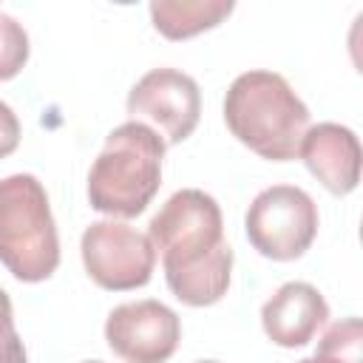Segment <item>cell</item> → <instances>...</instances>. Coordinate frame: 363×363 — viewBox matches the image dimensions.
Segmentation results:
<instances>
[{"label": "cell", "mask_w": 363, "mask_h": 363, "mask_svg": "<svg viewBox=\"0 0 363 363\" xmlns=\"http://www.w3.org/2000/svg\"><path fill=\"white\" fill-rule=\"evenodd\" d=\"M170 292L187 306L218 303L230 289L233 250L218 201L196 187L176 190L147 224Z\"/></svg>", "instance_id": "1"}, {"label": "cell", "mask_w": 363, "mask_h": 363, "mask_svg": "<svg viewBox=\"0 0 363 363\" xmlns=\"http://www.w3.org/2000/svg\"><path fill=\"white\" fill-rule=\"evenodd\" d=\"M224 122L230 133L261 159L289 162L298 156L309 128V108L281 74L247 71L227 88Z\"/></svg>", "instance_id": "2"}, {"label": "cell", "mask_w": 363, "mask_h": 363, "mask_svg": "<svg viewBox=\"0 0 363 363\" xmlns=\"http://www.w3.org/2000/svg\"><path fill=\"white\" fill-rule=\"evenodd\" d=\"M164 139L145 122H125L105 136L88 173V201L111 218H136L162 184Z\"/></svg>", "instance_id": "3"}, {"label": "cell", "mask_w": 363, "mask_h": 363, "mask_svg": "<svg viewBox=\"0 0 363 363\" xmlns=\"http://www.w3.org/2000/svg\"><path fill=\"white\" fill-rule=\"evenodd\" d=\"M0 264L23 284H40L60 267L48 193L31 173L0 179Z\"/></svg>", "instance_id": "4"}, {"label": "cell", "mask_w": 363, "mask_h": 363, "mask_svg": "<svg viewBox=\"0 0 363 363\" xmlns=\"http://www.w3.org/2000/svg\"><path fill=\"white\" fill-rule=\"evenodd\" d=\"M244 230L264 258L295 261L318 235V207L306 190L295 184H272L252 199L244 216Z\"/></svg>", "instance_id": "5"}, {"label": "cell", "mask_w": 363, "mask_h": 363, "mask_svg": "<svg viewBox=\"0 0 363 363\" xmlns=\"http://www.w3.org/2000/svg\"><path fill=\"white\" fill-rule=\"evenodd\" d=\"M88 278L111 292L139 289L150 281L156 250L150 238L122 221H94L79 241Z\"/></svg>", "instance_id": "6"}, {"label": "cell", "mask_w": 363, "mask_h": 363, "mask_svg": "<svg viewBox=\"0 0 363 363\" xmlns=\"http://www.w3.org/2000/svg\"><path fill=\"white\" fill-rule=\"evenodd\" d=\"M130 122H153L167 139L164 145L184 142L201 116V91L199 82L176 68L147 71L128 94Z\"/></svg>", "instance_id": "7"}, {"label": "cell", "mask_w": 363, "mask_h": 363, "mask_svg": "<svg viewBox=\"0 0 363 363\" xmlns=\"http://www.w3.org/2000/svg\"><path fill=\"white\" fill-rule=\"evenodd\" d=\"M105 340L125 363H167L182 340V320L153 298L119 303L105 320Z\"/></svg>", "instance_id": "8"}, {"label": "cell", "mask_w": 363, "mask_h": 363, "mask_svg": "<svg viewBox=\"0 0 363 363\" xmlns=\"http://www.w3.org/2000/svg\"><path fill=\"white\" fill-rule=\"evenodd\" d=\"M298 156L309 173L335 196H349L360 182V142L346 125L318 122L306 128Z\"/></svg>", "instance_id": "9"}, {"label": "cell", "mask_w": 363, "mask_h": 363, "mask_svg": "<svg viewBox=\"0 0 363 363\" xmlns=\"http://www.w3.org/2000/svg\"><path fill=\"white\" fill-rule=\"evenodd\" d=\"M329 320L326 298L306 281H289L261 306V326L267 337L281 349L306 346L318 329Z\"/></svg>", "instance_id": "10"}, {"label": "cell", "mask_w": 363, "mask_h": 363, "mask_svg": "<svg viewBox=\"0 0 363 363\" xmlns=\"http://www.w3.org/2000/svg\"><path fill=\"white\" fill-rule=\"evenodd\" d=\"M233 0H153V28L167 40H190L221 26L233 14Z\"/></svg>", "instance_id": "11"}, {"label": "cell", "mask_w": 363, "mask_h": 363, "mask_svg": "<svg viewBox=\"0 0 363 363\" xmlns=\"http://www.w3.org/2000/svg\"><path fill=\"white\" fill-rule=\"evenodd\" d=\"M360 340H363L360 318H343V320L332 323L323 332L315 354L329 357L335 363H363V357H360Z\"/></svg>", "instance_id": "12"}, {"label": "cell", "mask_w": 363, "mask_h": 363, "mask_svg": "<svg viewBox=\"0 0 363 363\" xmlns=\"http://www.w3.org/2000/svg\"><path fill=\"white\" fill-rule=\"evenodd\" d=\"M28 34L23 23H17L11 14L0 11V82L14 79L26 62H28Z\"/></svg>", "instance_id": "13"}, {"label": "cell", "mask_w": 363, "mask_h": 363, "mask_svg": "<svg viewBox=\"0 0 363 363\" xmlns=\"http://www.w3.org/2000/svg\"><path fill=\"white\" fill-rule=\"evenodd\" d=\"M20 145V119L17 113L0 99V159L11 156Z\"/></svg>", "instance_id": "14"}, {"label": "cell", "mask_w": 363, "mask_h": 363, "mask_svg": "<svg viewBox=\"0 0 363 363\" xmlns=\"http://www.w3.org/2000/svg\"><path fill=\"white\" fill-rule=\"evenodd\" d=\"M0 363H26V346L17 329L0 335Z\"/></svg>", "instance_id": "15"}, {"label": "cell", "mask_w": 363, "mask_h": 363, "mask_svg": "<svg viewBox=\"0 0 363 363\" xmlns=\"http://www.w3.org/2000/svg\"><path fill=\"white\" fill-rule=\"evenodd\" d=\"M14 329V309H11V298L6 295V289L0 286V335Z\"/></svg>", "instance_id": "16"}, {"label": "cell", "mask_w": 363, "mask_h": 363, "mask_svg": "<svg viewBox=\"0 0 363 363\" xmlns=\"http://www.w3.org/2000/svg\"><path fill=\"white\" fill-rule=\"evenodd\" d=\"M298 363H335V360L320 357V354H312V357H303V360H298Z\"/></svg>", "instance_id": "17"}, {"label": "cell", "mask_w": 363, "mask_h": 363, "mask_svg": "<svg viewBox=\"0 0 363 363\" xmlns=\"http://www.w3.org/2000/svg\"><path fill=\"white\" fill-rule=\"evenodd\" d=\"M196 363H218V360H196Z\"/></svg>", "instance_id": "18"}, {"label": "cell", "mask_w": 363, "mask_h": 363, "mask_svg": "<svg viewBox=\"0 0 363 363\" xmlns=\"http://www.w3.org/2000/svg\"><path fill=\"white\" fill-rule=\"evenodd\" d=\"M82 363H102V360H82Z\"/></svg>", "instance_id": "19"}]
</instances>
